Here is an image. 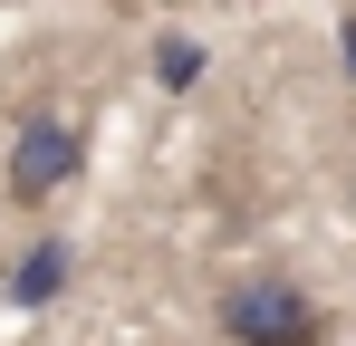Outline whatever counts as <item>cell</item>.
Instances as JSON below:
<instances>
[{"instance_id":"4","label":"cell","mask_w":356,"mask_h":346,"mask_svg":"<svg viewBox=\"0 0 356 346\" xmlns=\"http://www.w3.org/2000/svg\"><path fill=\"white\" fill-rule=\"evenodd\" d=\"M193 77H202V39H164V49H154V87H193Z\"/></svg>"},{"instance_id":"3","label":"cell","mask_w":356,"mask_h":346,"mask_svg":"<svg viewBox=\"0 0 356 346\" xmlns=\"http://www.w3.org/2000/svg\"><path fill=\"white\" fill-rule=\"evenodd\" d=\"M67 270H77V260H67V240H39L29 260H10V308H49V298L67 288Z\"/></svg>"},{"instance_id":"2","label":"cell","mask_w":356,"mask_h":346,"mask_svg":"<svg viewBox=\"0 0 356 346\" xmlns=\"http://www.w3.org/2000/svg\"><path fill=\"white\" fill-rule=\"evenodd\" d=\"M87 164V145H77V125L67 115H29L19 135H10V202H58L67 183Z\"/></svg>"},{"instance_id":"5","label":"cell","mask_w":356,"mask_h":346,"mask_svg":"<svg viewBox=\"0 0 356 346\" xmlns=\"http://www.w3.org/2000/svg\"><path fill=\"white\" fill-rule=\"evenodd\" d=\"M347 77H356V29H347Z\"/></svg>"},{"instance_id":"1","label":"cell","mask_w":356,"mask_h":346,"mask_svg":"<svg viewBox=\"0 0 356 346\" xmlns=\"http://www.w3.org/2000/svg\"><path fill=\"white\" fill-rule=\"evenodd\" d=\"M222 337H232V346H318V337H327V308H318L298 279L260 270V279L222 288Z\"/></svg>"}]
</instances>
